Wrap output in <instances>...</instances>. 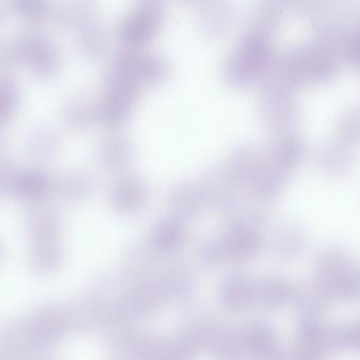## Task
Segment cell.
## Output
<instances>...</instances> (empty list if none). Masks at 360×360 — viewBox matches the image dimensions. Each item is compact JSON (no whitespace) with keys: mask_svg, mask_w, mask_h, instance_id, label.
<instances>
[{"mask_svg":"<svg viewBox=\"0 0 360 360\" xmlns=\"http://www.w3.org/2000/svg\"><path fill=\"white\" fill-rule=\"evenodd\" d=\"M317 276L327 291L342 296L360 292V270L342 248L330 247L317 258Z\"/></svg>","mask_w":360,"mask_h":360,"instance_id":"7a4b0ae2","label":"cell"},{"mask_svg":"<svg viewBox=\"0 0 360 360\" xmlns=\"http://www.w3.org/2000/svg\"><path fill=\"white\" fill-rule=\"evenodd\" d=\"M198 21L207 35L219 37L232 27L235 11L230 0H199Z\"/></svg>","mask_w":360,"mask_h":360,"instance_id":"5b68a950","label":"cell"},{"mask_svg":"<svg viewBox=\"0 0 360 360\" xmlns=\"http://www.w3.org/2000/svg\"><path fill=\"white\" fill-rule=\"evenodd\" d=\"M78 46L86 56L96 57L109 44L107 31L98 20L77 33Z\"/></svg>","mask_w":360,"mask_h":360,"instance_id":"9c48e42d","label":"cell"},{"mask_svg":"<svg viewBox=\"0 0 360 360\" xmlns=\"http://www.w3.org/2000/svg\"><path fill=\"white\" fill-rule=\"evenodd\" d=\"M145 1V4H158L160 0H143ZM182 1H186L190 2V4H196L197 2L199 1V0H182Z\"/></svg>","mask_w":360,"mask_h":360,"instance_id":"4fadbf2b","label":"cell"},{"mask_svg":"<svg viewBox=\"0 0 360 360\" xmlns=\"http://www.w3.org/2000/svg\"><path fill=\"white\" fill-rule=\"evenodd\" d=\"M164 22V13L156 4H146L122 20L120 39L131 46H143L151 41Z\"/></svg>","mask_w":360,"mask_h":360,"instance_id":"277c9868","label":"cell"},{"mask_svg":"<svg viewBox=\"0 0 360 360\" xmlns=\"http://www.w3.org/2000/svg\"><path fill=\"white\" fill-rule=\"evenodd\" d=\"M283 69L293 82L321 84L335 75L338 59L332 46H307L288 53L283 60Z\"/></svg>","mask_w":360,"mask_h":360,"instance_id":"6da1fadb","label":"cell"},{"mask_svg":"<svg viewBox=\"0 0 360 360\" xmlns=\"http://www.w3.org/2000/svg\"><path fill=\"white\" fill-rule=\"evenodd\" d=\"M336 139L352 147L360 143V109L346 112L338 120Z\"/></svg>","mask_w":360,"mask_h":360,"instance_id":"30bf717a","label":"cell"},{"mask_svg":"<svg viewBox=\"0 0 360 360\" xmlns=\"http://www.w3.org/2000/svg\"><path fill=\"white\" fill-rule=\"evenodd\" d=\"M4 17H6V8H4V4L0 1V25L4 21Z\"/></svg>","mask_w":360,"mask_h":360,"instance_id":"7c38bea8","label":"cell"},{"mask_svg":"<svg viewBox=\"0 0 360 360\" xmlns=\"http://www.w3.org/2000/svg\"><path fill=\"white\" fill-rule=\"evenodd\" d=\"M8 6L17 17L29 23L42 22L54 13L50 0H8Z\"/></svg>","mask_w":360,"mask_h":360,"instance_id":"ba28073f","label":"cell"},{"mask_svg":"<svg viewBox=\"0 0 360 360\" xmlns=\"http://www.w3.org/2000/svg\"><path fill=\"white\" fill-rule=\"evenodd\" d=\"M17 59L27 63L37 73L46 75L56 71L60 53L55 42L39 30H27L14 42Z\"/></svg>","mask_w":360,"mask_h":360,"instance_id":"3957f363","label":"cell"},{"mask_svg":"<svg viewBox=\"0 0 360 360\" xmlns=\"http://www.w3.org/2000/svg\"><path fill=\"white\" fill-rule=\"evenodd\" d=\"M354 160L352 146L335 139L321 149L319 165L329 174H342L351 168Z\"/></svg>","mask_w":360,"mask_h":360,"instance_id":"52a82bcc","label":"cell"},{"mask_svg":"<svg viewBox=\"0 0 360 360\" xmlns=\"http://www.w3.org/2000/svg\"><path fill=\"white\" fill-rule=\"evenodd\" d=\"M57 21L63 27L79 33L97 21L96 0H61L54 10Z\"/></svg>","mask_w":360,"mask_h":360,"instance_id":"8992f818","label":"cell"},{"mask_svg":"<svg viewBox=\"0 0 360 360\" xmlns=\"http://www.w3.org/2000/svg\"><path fill=\"white\" fill-rule=\"evenodd\" d=\"M17 59L14 44L0 39V65H8Z\"/></svg>","mask_w":360,"mask_h":360,"instance_id":"8fae6325","label":"cell"}]
</instances>
